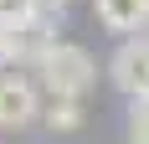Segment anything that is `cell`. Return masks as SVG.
Here are the masks:
<instances>
[{
	"label": "cell",
	"mask_w": 149,
	"mask_h": 144,
	"mask_svg": "<svg viewBox=\"0 0 149 144\" xmlns=\"http://www.w3.org/2000/svg\"><path fill=\"white\" fill-rule=\"evenodd\" d=\"M41 124H46L52 134H77L82 124H88V113H82L77 98H46V103H41Z\"/></svg>",
	"instance_id": "5b68a950"
},
{
	"label": "cell",
	"mask_w": 149,
	"mask_h": 144,
	"mask_svg": "<svg viewBox=\"0 0 149 144\" xmlns=\"http://www.w3.org/2000/svg\"><path fill=\"white\" fill-rule=\"evenodd\" d=\"M108 82L123 98H149V36H123L118 52L108 57Z\"/></svg>",
	"instance_id": "3957f363"
},
{
	"label": "cell",
	"mask_w": 149,
	"mask_h": 144,
	"mask_svg": "<svg viewBox=\"0 0 149 144\" xmlns=\"http://www.w3.org/2000/svg\"><path fill=\"white\" fill-rule=\"evenodd\" d=\"M129 144H149V98H134V113H129Z\"/></svg>",
	"instance_id": "52a82bcc"
},
{
	"label": "cell",
	"mask_w": 149,
	"mask_h": 144,
	"mask_svg": "<svg viewBox=\"0 0 149 144\" xmlns=\"http://www.w3.org/2000/svg\"><path fill=\"white\" fill-rule=\"evenodd\" d=\"M41 21V10H36V0H0V31H26Z\"/></svg>",
	"instance_id": "8992f818"
},
{
	"label": "cell",
	"mask_w": 149,
	"mask_h": 144,
	"mask_svg": "<svg viewBox=\"0 0 149 144\" xmlns=\"http://www.w3.org/2000/svg\"><path fill=\"white\" fill-rule=\"evenodd\" d=\"M72 0H36V10H41V21H57L62 10H67Z\"/></svg>",
	"instance_id": "9c48e42d"
},
{
	"label": "cell",
	"mask_w": 149,
	"mask_h": 144,
	"mask_svg": "<svg viewBox=\"0 0 149 144\" xmlns=\"http://www.w3.org/2000/svg\"><path fill=\"white\" fill-rule=\"evenodd\" d=\"M41 82L26 72H0V134H21L41 118Z\"/></svg>",
	"instance_id": "7a4b0ae2"
},
{
	"label": "cell",
	"mask_w": 149,
	"mask_h": 144,
	"mask_svg": "<svg viewBox=\"0 0 149 144\" xmlns=\"http://www.w3.org/2000/svg\"><path fill=\"white\" fill-rule=\"evenodd\" d=\"M5 67H15V36L10 31H0V72Z\"/></svg>",
	"instance_id": "ba28073f"
},
{
	"label": "cell",
	"mask_w": 149,
	"mask_h": 144,
	"mask_svg": "<svg viewBox=\"0 0 149 144\" xmlns=\"http://www.w3.org/2000/svg\"><path fill=\"white\" fill-rule=\"evenodd\" d=\"M93 15H98V26L113 31V36H139L149 26V0H93Z\"/></svg>",
	"instance_id": "277c9868"
},
{
	"label": "cell",
	"mask_w": 149,
	"mask_h": 144,
	"mask_svg": "<svg viewBox=\"0 0 149 144\" xmlns=\"http://www.w3.org/2000/svg\"><path fill=\"white\" fill-rule=\"evenodd\" d=\"M36 82H41V93L46 98H88L93 93V82H98V62H93V52L88 46H77V41H52L36 57Z\"/></svg>",
	"instance_id": "6da1fadb"
}]
</instances>
